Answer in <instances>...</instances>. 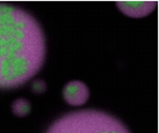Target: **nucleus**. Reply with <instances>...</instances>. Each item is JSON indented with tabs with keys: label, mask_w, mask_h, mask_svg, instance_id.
<instances>
[{
	"label": "nucleus",
	"mask_w": 159,
	"mask_h": 133,
	"mask_svg": "<svg viewBox=\"0 0 159 133\" xmlns=\"http://www.w3.org/2000/svg\"><path fill=\"white\" fill-rule=\"evenodd\" d=\"M45 58V35L34 17L19 7L0 3V89L29 81Z\"/></svg>",
	"instance_id": "1"
},
{
	"label": "nucleus",
	"mask_w": 159,
	"mask_h": 133,
	"mask_svg": "<svg viewBox=\"0 0 159 133\" xmlns=\"http://www.w3.org/2000/svg\"><path fill=\"white\" fill-rule=\"evenodd\" d=\"M46 133H130L116 117L97 111L82 110L68 113L50 126Z\"/></svg>",
	"instance_id": "2"
},
{
	"label": "nucleus",
	"mask_w": 159,
	"mask_h": 133,
	"mask_svg": "<svg viewBox=\"0 0 159 133\" xmlns=\"http://www.w3.org/2000/svg\"><path fill=\"white\" fill-rule=\"evenodd\" d=\"M63 96L66 103L71 106H82L88 101L89 89L82 81L73 80L65 86Z\"/></svg>",
	"instance_id": "3"
},
{
	"label": "nucleus",
	"mask_w": 159,
	"mask_h": 133,
	"mask_svg": "<svg viewBox=\"0 0 159 133\" xmlns=\"http://www.w3.org/2000/svg\"><path fill=\"white\" fill-rule=\"evenodd\" d=\"M118 9L123 14L133 18H141L151 14L157 6L156 1H121L117 2Z\"/></svg>",
	"instance_id": "4"
},
{
	"label": "nucleus",
	"mask_w": 159,
	"mask_h": 133,
	"mask_svg": "<svg viewBox=\"0 0 159 133\" xmlns=\"http://www.w3.org/2000/svg\"><path fill=\"white\" fill-rule=\"evenodd\" d=\"M12 111L16 116L25 117L30 113L31 111V105L27 99L19 98L13 103L12 105Z\"/></svg>",
	"instance_id": "5"
},
{
	"label": "nucleus",
	"mask_w": 159,
	"mask_h": 133,
	"mask_svg": "<svg viewBox=\"0 0 159 133\" xmlns=\"http://www.w3.org/2000/svg\"><path fill=\"white\" fill-rule=\"evenodd\" d=\"M46 89H47V86H46V83L43 80H35L32 84V91L36 94L43 93Z\"/></svg>",
	"instance_id": "6"
}]
</instances>
